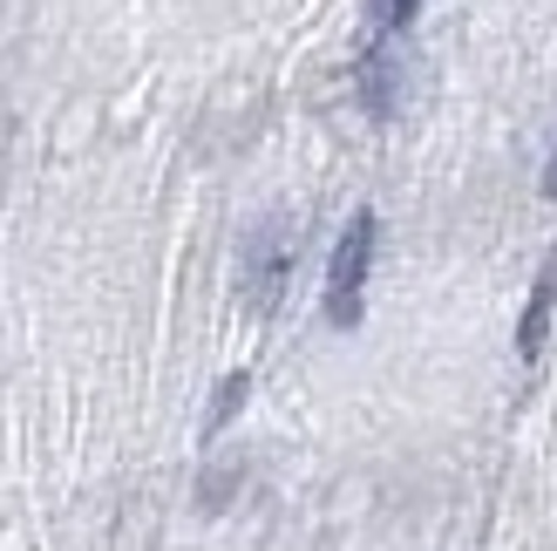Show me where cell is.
I'll return each instance as SVG.
<instances>
[{
    "label": "cell",
    "instance_id": "cell-1",
    "mask_svg": "<svg viewBox=\"0 0 557 551\" xmlns=\"http://www.w3.org/2000/svg\"><path fill=\"white\" fill-rule=\"evenodd\" d=\"M374 238H381V218L374 211H354V225L333 245V266H326V320L333 327H354L360 320V299H368V272H374Z\"/></svg>",
    "mask_w": 557,
    "mask_h": 551
},
{
    "label": "cell",
    "instance_id": "cell-2",
    "mask_svg": "<svg viewBox=\"0 0 557 551\" xmlns=\"http://www.w3.org/2000/svg\"><path fill=\"white\" fill-rule=\"evenodd\" d=\"M550 314H557V259H544L531 299H523V320H517V354L523 362H537L544 341H550Z\"/></svg>",
    "mask_w": 557,
    "mask_h": 551
},
{
    "label": "cell",
    "instance_id": "cell-3",
    "mask_svg": "<svg viewBox=\"0 0 557 551\" xmlns=\"http://www.w3.org/2000/svg\"><path fill=\"white\" fill-rule=\"evenodd\" d=\"M278 286H286V238L259 232L252 253H245V293H252V307H272Z\"/></svg>",
    "mask_w": 557,
    "mask_h": 551
},
{
    "label": "cell",
    "instance_id": "cell-4",
    "mask_svg": "<svg viewBox=\"0 0 557 551\" xmlns=\"http://www.w3.org/2000/svg\"><path fill=\"white\" fill-rule=\"evenodd\" d=\"M395 54H387V48H374L368 54V62H360V109H368V117L374 123H387V117H395Z\"/></svg>",
    "mask_w": 557,
    "mask_h": 551
},
{
    "label": "cell",
    "instance_id": "cell-5",
    "mask_svg": "<svg viewBox=\"0 0 557 551\" xmlns=\"http://www.w3.org/2000/svg\"><path fill=\"white\" fill-rule=\"evenodd\" d=\"M245 395H252V375H225V389H218V402H211V423H205V429L218 436V429H225V423L238 416V408H245Z\"/></svg>",
    "mask_w": 557,
    "mask_h": 551
},
{
    "label": "cell",
    "instance_id": "cell-6",
    "mask_svg": "<svg viewBox=\"0 0 557 551\" xmlns=\"http://www.w3.org/2000/svg\"><path fill=\"white\" fill-rule=\"evenodd\" d=\"M414 14H422V0H381V41H395Z\"/></svg>",
    "mask_w": 557,
    "mask_h": 551
},
{
    "label": "cell",
    "instance_id": "cell-7",
    "mask_svg": "<svg viewBox=\"0 0 557 551\" xmlns=\"http://www.w3.org/2000/svg\"><path fill=\"white\" fill-rule=\"evenodd\" d=\"M544 191H557V157H550V171H544Z\"/></svg>",
    "mask_w": 557,
    "mask_h": 551
}]
</instances>
